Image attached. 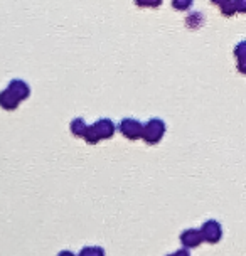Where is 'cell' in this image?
<instances>
[{
	"label": "cell",
	"mask_w": 246,
	"mask_h": 256,
	"mask_svg": "<svg viewBox=\"0 0 246 256\" xmlns=\"http://www.w3.org/2000/svg\"><path fill=\"white\" fill-rule=\"evenodd\" d=\"M220 10H221V14L224 17H233V16H236V6H234V0H228L226 4H222V6L220 7Z\"/></svg>",
	"instance_id": "cell-11"
},
{
	"label": "cell",
	"mask_w": 246,
	"mask_h": 256,
	"mask_svg": "<svg viewBox=\"0 0 246 256\" xmlns=\"http://www.w3.org/2000/svg\"><path fill=\"white\" fill-rule=\"evenodd\" d=\"M80 256H104V250L102 246H84L80 251Z\"/></svg>",
	"instance_id": "cell-10"
},
{
	"label": "cell",
	"mask_w": 246,
	"mask_h": 256,
	"mask_svg": "<svg viewBox=\"0 0 246 256\" xmlns=\"http://www.w3.org/2000/svg\"><path fill=\"white\" fill-rule=\"evenodd\" d=\"M199 232H201V236H202V241H206L209 244L220 243L222 238V228L216 219H209V221L204 222Z\"/></svg>",
	"instance_id": "cell-2"
},
{
	"label": "cell",
	"mask_w": 246,
	"mask_h": 256,
	"mask_svg": "<svg viewBox=\"0 0 246 256\" xmlns=\"http://www.w3.org/2000/svg\"><path fill=\"white\" fill-rule=\"evenodd\" d=\"M19 104L20 102L7 88L4 91H0V108L7 110V112H14V110L19 108Z\"/></svg>",
	"instance_id": "cell-7"
},
{
	"label": "cell",
	"mask_w": 246,
	"mask_h": 256,
	"mask_svg": "<svg viewBox=\"0 0 246 256\" xmlns=\"http://www.w3.org/2000/svg\"><path fill=\"white\" fill-rule=\"evenodd\" d=\"M93 128H94V132H96V135H98L100 140L112 138V136L115 135V132H116L115 123H113L112 120H108V118H102V120L94 122Z\"/></svg>",
	"instance_id": "cell-4"
},
{
	"label": "cell",
	"mask_w": 246,
	"mask_h": 256,
	"mask_svg": "<svg viewBox=\"0 0 246 256\" xmlns=\"http://www.w3.org/2000/svg\"><path fill=\"white\" fill-rule=\"evenodd\" d=\"M234 6H236V12L240 14L246 12V0H234Z\"/></svg>",
	"instance_id": "cell-15"
},
{
	"label": "cell",
	"mask_w": 246,
	"mask_h": 256,
	"mask_svg": "<svg viewBox=\"0 0 246 256\" xmlns=\"http://www.w3.org/2000/svg\"><path fill=\"white\" fill-rule=\"evenodd\" d=\"M180 241H182V244H184L186 250L198 248V246L202 243V236H201V232H199V230H192V228H189V230L182 231Z\"/></svg>",
	"instance_id": "cell-6"
},
{
	"label": "cell",
	"mask_w": 246,
	"mask_h": 256,
	"mask_svg": "<svg viewBox=\"0 0 246 256\" xmlns=\"http://www.w3.org/2000/svg\"><path fill=\"white\" fill-rule=\"evenodd\" d=\"M167 256H190V254H189V251L184 248V250H179V251H176V253L167 254Z\"/></svg>",
	"instance_id": "cell-16"
},
{
	"label": "cell",
	"mask_w": 246,
	"mask_h": 256,
	"mask_svg": "<svg viewBox=\"0 0 246 256\" xmlns=\"http://www.w3.org/2000/svg\"><path fill=\"white\" fill-rule=\"evenodd\" d=\"M58 256H76V254H72L71 251H68V250H62V251H59Z\"/></svg>",
	"instance_id": "cell-17"
},
{
	"label": "cell",
	"mask_w": 246,
	"mask_h": 256,
	"mask_svg": "<svg viewBox=\"0 0 246 256\" xmlns=\"http://www.w3.org/2000/svg\"><path fill=\"white\" fill-rule=\"evenodd\" d=\"M164 135H166V123L160 118H152L142 126L140 138H144L148 145H156L164 138Z\"/></svg>",
	"instance_id": "cell-1"
},
{
	"label": "cell",
	"mask_w": 246,
	"mask_h": 256,
	"mask_svg": "<svg viewBox=\"0 0 246 256\" xmlns=\"http://www.w3.org/2000/svg\"><path fill=\"white\" fill-rule=\"evenodd\" d=\"M142 126L144 123H140L135 118H123L120 122V126L118 130L122 132V135L128 140H138L142 136Z\"/></svg>",
	"instance_id": "cell-3"
},
{
	"label": "cell",
	"mask_w": 246,
	"mask_h": 256,
	"mask_svg": "<svg viewBox=\"0 0 246 256\" xmlns=\"http://www.w3.org/2000/svg\"><path fill=\"white\" fill-rule=\"evenodd\" d=\"M204 22V16L201 12H192L190 16H188V19H186V26L189 27V29H199V27L202 26Z\"/></svg>",
	"instance_id": "cell-9"
},
{
	"label": "cell",
	"mask_w": 246,
	"mask_h": 256,
	"mask_svg": "<svg viewBox=\"0 0 246 256\" xmlns=\"http://www.w3.org/2000/svg\"><path fill=\"white\" fill-rule=\"evenodd\" d=\"M135 6L138 7H148V8H157L162 6V0H134Z\"/></svg>",
	"instance_id": "cell-14"
},
{
	"label": "cell",
	"mask_w": 246,
	"mask_h": 256,
	"mask_svg": "<svg viewBox=\"0 0 246 256\" xmlns=\"http://www.w3.org/2000/svg\"><path fill=\"white\" fill-rule=\"evenodd\" d=\"M83 138L86 140V144H90V145H94V144H98V142H100L93 125H88V128H86V132H84V135H83Z\"/></svg>",
	"instance_id": "cell-12"
},
{
	"label": "cell",
	"mask_w": 246,
	"mask_h": 256,
	"mask_svg": "<svg viewBox=\"0 0 246 256\" xmlns=\"http://www.w3.org/2000/svg\"><path fill=\"white\" fill-rule=\"evenodd\" d=\"M194 6V0H172V8L176 10H189Z\"/></svg>",
	"instance_id": "cell-13"
},
{
	"label": "cell",
	"mask_w": 246,
	"mask_h": 256,
	"mask_svg": "<svg viewBox=\"0 0 246 256\" xmlns=\"http://www.w3.org/2000/svg\"><path fill=\"white\" fill-rule=\"evenodd\" d=\"M86 128H88V125L84 123L83 118H74V120L71 122V125H70L71 134L74 135V136H83L84 132H86Z\"/></svg>",
	"instance_id": "cell-8"
},
{
	"label": "cell",
	"mask_w": 246,
	"mask_h": 256,
	"mask_svg": "<svg viewBox=\"0 0 246 256\" xmlns=\"http://www.w3.org/2000/svg\"><path fill=\"white\" fill-rule=\"evenodd\" d=\"M7 90L10 91V93L16 96L19 102H24V100H27L30 96V88H29V84L26 83L24 80H12L10 83H8L7 86Z\"/></svg>",
	"instance_id": "cell-5"
},
{
	"label": "cell",
	"mask_w": 246,
	"mask_h": 256,
	"mask_svg": "<svg viewBox=\"0 0 246 256\" xmlns=\"http://www.w3.org/2000/svg\"><path fill=\"white\" fill-rule=\"evenodd\" d=\"M228 0H211V4H214V6H218V7H221L222 4H226Z\"/></svg>",
	"instance_id": "cell-18"
}]
</instances>
